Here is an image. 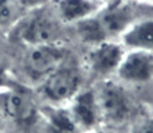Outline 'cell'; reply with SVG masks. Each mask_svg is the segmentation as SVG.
Returning a JSON list of instances; mask_svg holds the SVG:
<instances>
[{
  "instance_id": "cell-10",
  "label": "cell",
  "mask_w": 153,
  "mask_h": 133,
  "mask_svg": "<svg viewBox=\"0 0 153 133\" xmlns=\"http://www.w3.org/2000/svg\"><path fill=\"white\" fill-rule=\"evenodd\" d=\"M4 108L8 116L18 121H27L34 116V104L23 91H11L4 100Z\"/></svg>"
},
{
  "instance_id": "cell-4",
  "label": "cell",
  "mask_w": 153,
  "mask_h": 133,
  "mask_svg": "<svg viewBox=\"0 0 153 133\" xmlns=\"http://www.w3.org/2000/svg\"><path fill=\"white\" fill-rule=\"evenodd\" d=\"M79 88V74L75 69L59 67L47 77L45 83V94L55 102L70 100Z\"/></svg>"
},
{
  "instance_id": "cell-6",
  "label": "cell",
  "mask_w": 153,
  "mask_h": 133,
  "mask_svg": "<svg viewBox=\"0 0 153 133\" xmlns=\"http://www.w3.org/2000/svg\"><path fill=\"white\" fill-rule=\"evenodd\" d=\"M122 58V50L118 45L101 42L90 53V65L98 74H108L114 69H118Z\"/></svg>"
},
{
  "instance_id": "cell-15",
  "label": "cell",
  "mask_w": 153,
  "mask_h": 133,
  "mask_svg": "<svg viewBox=\"0 0 153 133\" xmlns=\"http://www.w3.org/2000/svg\"><path fill=\"white\" fill-rule=\"evenodd\" d=\"M132 133H153V118H148L138 123L133 128Z\"/></svg>"
},
{
  "instance_id": "cell-14",
  "label": "cell",
  "mask_w": 153,
  "mask_h": 133,
  "mask_svg": "<svg viewBox=\"0 0 153 133\" xmlns=\"http://www.w3.org/2000/svg\"><path fill=\"white\" fill-rule=\"evenodd\" d=\"M19 7L16 0H0V24L13 20L18 16Z\"/></svg>"
},
{
  "instance_id": "cell-3",
  "label": "cell",
  "mask_w": 153,
  "mask_h": 133,
  "mask_svg": "<svg viewBox=\"0 0 153 133\" xmlns=\"http://www.w3.org/2000/svg\"><path fill=\"white\" fill-rule=\"evenodd\" d=\"M118 73L128 82H148L153 78V53L151 50H134L124 56Z\"/></svg>"
},
{
  "instance_id": "cell-16",
  "label": "cell",
  "mask_w": 153,
  "mask_h": 133,
  "mask_svg": "<svg viewBox=\"0 0 153 133\" xmlns=\"http://www.w3.org/2000/svg\"><path fill=\"white\" fill-rule=\"evenodd\" d=\"M19 5L26 8H35V7H40L43 5L47 0H16Z\"/></svg>"
},
{
  "instance_id": "cell-5",
  "label": "cell",
  "mask_w": 153,
  "mask_h": 133,
  "mask_svg": "<svg viewBox=\"0 0 153 133\" xmlns=\"http://www.w3.org/2000/svg\"><path fill=\"white\" fill-rule=\"evenodd\" d=\"M59 34L55 20L45 15H38L28 20L20 30V36L31 46L51 45Z\"/></svg>"
},
{
  "instance_id": "cell-2",
  "label": "cell",
  "mask_w": 153,
  "mask_h": 133,
  "mask_svg": "<svg viewBox=\"0 0 153 133\" xmlns=\"http://www.w3.org/2000/svg\"><path fill=\"white\" fill-rule=\"evenodd\" d=\"M65 51L54 47L53 45L32 46L26 56V67L35 77H48L62 66Z\"/></svg>"
},
{
  "instance_id": "cell-8",
  "label": "cell",
  "mask_w": 153,
  "mask_h": 133,
  "mask_svg": "<svg viewBox=\"0 0 153 133\" xmlns=\"http://www.w3.org/2000/svg\"><path fill=\"white\" fill-rule=\"evenodd\" d=\"M97 22L102 31L103 38L114 36L120 32H124L129 22V11L126 8H110L103 11L97 16Z\"/></svg>"
},
{
  "instance_id": "cell-11",
  "label": "cell",
  "mask_w": 153,
  "mask_h": 133,
  "mask_svg": "<svg viewBox=\"0 0 153 133\" xmlns=\"http://www.w3.org/2000/svg\"><path fill=\"white\" fill-rule=\"evenodd\" d=\"M94 8V3L90 0H61L59 3V12L62 18L69 22L86 19Z\"/></svg>"
},
{
  "instance_id": "cell-12",
  "label": "cell",
  "mask_w": 153,
  "mask_h": 133,
  "mask_svg": "<svg viewBox=\"0 0 153 133\" xmlns=\"http://www.w3.org/2000/svg\"><path fill=\"white\" fill-rule=\"evenodd\" d=\"M51 126L56 133H74L76 123L70 110H55L50 114Z\"/></svg>"
},
{
  "instance_id": "cell-13",
  "label": "cell",
  "mask_w": 153,
  "mask_h": 133,
  "mask_svg": "<svg viewBox=\"0 0 153 133\" xmlns=\"http://www.w3.org/2000/svg\"><path fill=\"white\" fill-rule=\"evenodd\" d=\"M78 32L79 36L86 42H91V43H101L105 40L101 31L100 26H98L97 18L94 19H82L78 23Z\"/></svg>"
},
{
  "instance_id": "cell-9",
  "label": "cell",
  "mask_w": 153,
  "mask_h": 133,
  "mask_svg": "<svg viewBox=\"0 0 153 133\" xmlns=\"http://www.w3.org/2000/svg\"><path fill=\"white\" fill-rule=\"evenodd\" d=\"M126 46L134 50H153V20H144L134 24L124 35Z\"/></svg>"
},
{
  "instance_id": "cell-18",
  "label": "cell",
  "mask_w": 153,
  "mask_h": 133,
  "mask_svg": "<svg viewBox=\"0 0 153 133\" xmlns=\"http://www.w3.org/2000/svg\"><path fill=\"white\" fill-rule=\"evenodd\" d=\"M94 133H108V132H94Z\"/></svg>"
},
{
  "instance_id": "cell-17",
  "label": "cell",
  "mask_w": 153,
  "mask_h": 133,
  "mask_svg": "<svg viewBox=\"0 0 153 133\" xmlns=\"http://www.w3.org/2000/svg\"><path fill=\"white\" fill-rule=\"evenodd\" d=\"M5 67H7V63H5V59H4V56H3L1 54H0V77H1V75L4 74Z\"/></svg>"
},
{
  "instance_id": "cell-1",
  "label": "cell",
  "mask_w": 153,
  "mask_h": 133,
  "mask_svg": "<svg viewBox=\"0 0 153 133\" xmlns=\"http://www.w3.org/2000/svg\"><path fill=\"white\" fill-rule=\"evenodd\" d=\"M95 100L100 116H103L113 123L125 120L130 112L129 100L126 94L116 83H105L101 88L100 93L95 96Z\"/></svg>"
},
{
  "instance_id": "cell-7",
  "label": "cell",
  "mask_w": 153,
  "mask_h": 133,
  "mask_svg": "<svg viewBox=\"0 0 153 133\" xmlns=\"http://www.w3.org/2000/svg\"><path fill=\"white\" fill-rule=\"evenodd\" d=\"M70 112H71V116L75 120L76 125L85 126V128L93 126L101 117L95 96L90 91H85V93L79 94L78 97H75Z\"/></svg>"
}]
</instances>
